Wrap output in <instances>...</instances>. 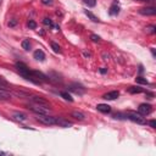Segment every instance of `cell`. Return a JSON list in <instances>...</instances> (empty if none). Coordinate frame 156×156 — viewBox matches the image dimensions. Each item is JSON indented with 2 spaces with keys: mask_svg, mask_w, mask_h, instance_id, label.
<instances>
[{
  "mask_svg": "<svg viewBox=\"0 0 156 156\" xmlns=\"http://www.w3.org/2000/svg\"><path fill=\"white\" fill-rule=\"evenodd\" d=\"M27 108H29L30 111H33V112L37 113V115L49 113V111H50V107H46V106H43V105H39V104H34V102L29 104V105L27 106Z\"/></svg>",
  "mask_w": 156,
  "mask_h": 156,
  "instance_id": "1",
  "label": "cell"
},
{
  "mask_svg": "<svg viewBox=\"0 0 156 156\" xmlns=\"http://www.w3.org/2000/svg\"><path fill=\"white\" fill-rule=\"evenodd\" d=\"M37 119L45 124V126H54L56 124V117L54 116H49V113H44V115H37Z\"/></svg>",
  "mask_w": 156,
  "mask_h": 156,
  "instance_id": "2",
  "label": "cell"
},
{
  "mask_svg": "<svg viewBox=\"0 0 156 156\" xmlns=\"http://www.w3.org/2000/svg\"><path fill=\"white\" fill-rule=\"evenodd\" d=\"M126 116H127L128 119H130V121H133V122H136V123H139V124H146V119H145V117H144L143 115H140L139 112L136 113V112L129 111V112L126 113Z\"/></svg>",
  "mask_w": 156,
  "mask_h": 156,
  "instance_id": "3",
  "label": "cell"
},
{
  "mask_svg": "<svg viewBox=\"0 0 156 156\" xmlns=\"http://www.w3.org/2000/svg\"><path fill=\"white\" fill-rule=\"evenodd\" d=\"M68 90L72 91V93H76L78 95H82L85 93V88L82 85V84H78V83H72L68 85Z\"/></svg>",
  "mask_w": 156,
  "mask_h": 156,
  "instance_id": "4",
  "label": "cell"
},
{
  "mask_svg": "<svg viewBox=\"0 0 156 156\" xmlns=\"http://www.w3.org/2000/svg\"><path fill=\"white\" fill-rule=\"evenodd\" d=\"M28 99L34 102V104H39V105H43V106H46V107H50V104L48 100H45L44 98L41 96H37V95H33V96H28Z\"/></svg>",
  "mask_w": 156,
  "mask_h": 156,
  "instance_id": "5",
  "label": "cell"
},
{
  "mask_svg": "<svg viewBox=\"0 0 156 156\" xmlns=\"http://www.w3.org/2000/svg\"><path fill=\"white\" fill-rule=\"evenodd\" d=\"M138 111H139L140 115L146 116V115L151 113V111H152V106H151L150 104H140L139 107H138Z\"/></svg>",
  "mask_w": 156,
  "mask_h": 156,
  "instance_id": "6",
  "label": "cell"
},
{
  "mask_svg": "<svg viewBox=\"0 0 156 156\" xmlns=\"http://www.w3.org/2000/svg\"><path fill=\"white\" fill-rule=\"evenodd\" d=\"M139 13L144 15V16H154V15H156V7H154V6L141 7V9H139Z\"/></svg>",
  "mask_w": 156,
  "mask_h": 156,
  "instance_id": "7",
  "label": "cell"
},
{
  "mask_svg": "<svg viewBox=\"0 0 156 156\" xmlns=\"http://www.w3.org/2000/svg\"><path fill=\"white\" fill-rule=\"evenodd\" d=\"M118 96H119V91H118V90H112V91L106 93L102 98H104L105 100H115V99H117Z\"/></svg>",
  "mask_w": 156,
  "mask_h": 156,
  "instance_id": "8",
  "label": "cell"
},
{
  "mask_svg": "<svg viewBox=\"0 0 156 156\" xmlns=\"http://www.w3.org/2000/svg\"><path fill=\"white\" fill-rule=\"evenodd\" d=\"M56 124H57V126H60V127H65V128H67V127H71V126H72V123H71L69 121L65 119L63 117H56Z\"/></svg>",
  "mask_w": 156,
  "mask_h": 156,
  "instance_id": "9",
  "label": "cell"
},
{
  "mask_svg": "<svg viewBox=\"0 0 156 156\" xmlns=\"http://www.w3.org/2000/svg\"><path fill=\"white\" fill-rule=\"evenodd\" d=\"M118 12H119V6H118V0H116L112 5H111V7H110V11H108V13L111 15V16H115V15H118Z\"/></svg>",
  "mask_w": 156,
  "mask_h": 156,
  "instance_id": "10",
  "label": "cell"
},
{
  "mask_svg": "<svg viewBox=\"0 0 156 156\" xmlns=\"http://www.w3.org/2000/svg\"><path fill=\"white\" fill-rule=\"evenodd\" d=\"M12 98V94L9 90H4L0 89V101H5V100H10Z\"/></svg>",
  "mask_w": 156,
  "mask_h": 156,
  "instance_id": "11",
  "label": "cell"
},
{
  "mask_svg": "<svg viewBox=\"0 0 156 156\" xmlns=\"http://www.w3.org/2000/svg\"><path fill=\"white\" fill-rule=\"evenodd\" d=\"M33 56H34V58H35L37 61H44V60H45V54H44V51L40 50V49L35 50L34 54H33Z\"/></svg>",
  "mask_w": 156,
  "mask_h": 156,
  "instance_id": "12",
  "label": "cell"
},
{
  "mask_svg": "<svg viewBox=\"0 0 156 156\" xmlns=\"http://www.w3.org/2000/svg\"><path fill=\"white\" fill-rule=\"evenodd\" d=\"M96 108H98V111L104 112V113H108V112L111 111V107H110L108 105H106V104H99V105L96 106Z\"/></svg>",
  "mask_w": 156,
  "mask_h": 156,
  "instance_id": "13",
  "label": "cell"
},
{
  "mask_svg": "<svg viewBox=\"0 0 156 156\" xmlns=\"http://www.w3.org/2000/svg\"><path fill=\"white\" fill-rule=\"evenodd\" d=\"M12 117H13V119L20 121V122H23V121L27 119V116H26L24 113H22V112H13Z\"/></svg>",
  "mask_w": 156,
  "mask_h": 156,
  "instance_id": "14",
  "label": "cell"
},
{
  "mask_svg": "<svg viewBox=\"0 0 156 156\" xmlns=\"http://www.w3.org/2000/svg\"><path fill=\"white\" fill-rule=\"evenodd\" d=\"M71 116L74 117L76 119H79V121L85 119V115H84L83 112H80V111H72V112H71Z\"/></svg>",
  "mask_w": 156,
  "mask_h": 156,
  "instance_id": "15",
  "label": "cell"
},
{
  "mask_svg": "<svg viewBox=\"0 0 156 156\" xmlns=\"http://www.w3.org/2000/svg\"><path fill=\"white\" fill-rule=\"evenodd\" d=\"M48 79L49 80H52V82H61L62 80L61 77L58 74H56V73H49L48 74Z\"/></svg>",
  "mask_w": 156,
  "mask_h": 156,
  "instance_id": "16",
  "label": "cell"
},
{
  "mask_svg": "<svg viewBox=\"0 0 156 156\" xmlns=\"http://www.w3.org/2000/svg\"><path fill=\"white\" fill-rule=\"evenodd\" d=\"M0 89H4V90H9L10 89V85L7 83V80L2 77H0Z\"/></svg>",
  "mask_w": 156,
  "mask_h": 156,
  "instance_id": "17",
  "label": "cell"
},
{
  "mask_svg": "<svg viewBox=\"0 0 156 156\" xmlns=\"http://www.w3.org/2000/svg\"><path fill=\"white\" fill-rule=\"evenodd\" d=\"M84 13H85V15H87V16H88V17H89V18H90L93 22H100V20H99V18H98V17H96L94 13H91L90 11L85 10V11H84Z\"/></svg>",
  "mask_w": 156,
  "mask_h": 156,
  "instance_id": "18",
  "label": "cell"
},
{
  "mask_svg": "<svg viewBox=\"0 0 156 156\" xmlns=\"http://www.w3.org/2000/svg\"><path fill=\"white\" fill-rule=\"evenodd\" d=\"M21 45H22V48H23V49H24L26 51L30 50V41H29L28 39H24V40H22Z\"/></svg>",
  "mask_w": 156,
  "mask_h": 156,
  "instance_id": "19",
  "label": "cell"
},
{
  "mask_svg": "<svg viewBox=\"0 0 156 156\" xmlns=\"http://www.w3.org/2000/svg\"><path fill=\"white\" fill-rule=\"evenodd\" d=\"M128 91H129L130 94H138V93H141L143 89H141L140 87H130V88L128 89Z\"/></svg>",
  "mask_w": 156,
  "mask_h": 156,
  "instance_id": "20",
  "label": "cell"
},
{
  "mask_svg": "<svg viewBox=\"0 0 156 156\" xmlns=\"http://www.w3.org/2000/svg\"><path fill=\"white\" fill-rule=\"evenodd\" d=\"M12 94L16 95V96H18V98H28L29 96V94H27L24 91H18V90H13Z\"/></svg>",
  "mask_w": 156,
  "mask_h": 156,
  "instance_id": "21",
  "label": "cell"
},
{
  "mask_svg": "<svg viewBox=\"0 0 156 156\" xmlns=\"http://www.w3.org/2000/svg\"><path fill=\"white\" fill-rule=\"evenodd\" d=\"M60 95H61L65 100H67V101H73V98H72L67 91H61V93H60Z\"/></svg>",
  "mask_w": 156,
  "mask_h": 156,
  "instance_id": "22",
  "label": "cell"
},
{
  "mask_svg": "<svg viewBox=\"0 0 156 156\" xmlns=\"http://www.w3.org/2000/svg\"><path fill=\"white\" fill-rule=\"evenodd\" d=\"M83 2L89 7H94L96 5V0H83Z\"/></svg>",
  "mask_w": 156,
  "mask_h": 156,
  "instance_id": "23",
  "label": "cell"
},
{
  "mask_svg": "<svg viewBox=\"0 0 156 156\" xmlns=\"http://www.w3.org/2000/svg\"><path fill=\"white\" fill-rule=\"evenodd\" d=\"M43 23H44L45 26H49V27H54V23H52V21H51L50 18H48V17H44V18H43Z\"/></svg>",
  "mask_w": 156,
  "mask_h": 156,
  "instance_id": "24",
  "label": "cell"
},
{
  "mask_svg": "<svg viewBox=\"0 0 156 156\" xmlns=\"http://www.w3.org/2000/svg\"><path fill=\"white\" fill-rule=\"evenodd\" d=\"M145 29H146V32L150 33V34H155V33H156V27H155V26H147Z\"/></svg>",
  "mask_w": 156,
  "mask_h": 156,
  "instance_id": "25",
  "label": "cell"
},
{
  "mask_svg": "<svg viewBox=\"0 0 156 156\" xmlns=\"http://www.w3.org/2000/svg\"><path fill=\"white\" fill-rule=\"evenodd\" d=\"M27 26H28L30 29H35V28H37V23H35V21H33V20H29V21L27 22Z\"/></svg>",
  "mask_w": 156,
  "mask_h": 156,
  "instance_id": "26",
  "label": "cell"
},
{
  "mask_svg": "<svg viewBox=\"0 0 156 156\" xmlns=\"http://www.w3.org/2000/svg\"><path fill=\"white\" fill-rule=\"evenodd\" d=\"M51 48H52V50H54L55 52H60V51H61L60 45H57L56 43H51Z\"/></svg>",
  "mask_w": 156,
  "mask_h": 156,
  "instance_id": "27",
  "label": "cell"
},
{
  "mask_svg": "<svg viewBox=\"0 0 156 156\" xmlns=\"http://www.w3.org/2000/svg\"><path fill=\"white\" fill-rule=\"evenodd\" d=\"M135 80H136V83H140V84H149V82L146 79H144L143 77H136Z\"/></svg>",
  "mask_w": 156,
  "mask_h": 156,
  "instance_id": "28",
  "label": "cell"
},
{
  "mask_svg": "<svg viewBox=\"0 0 156 156\" xmlns=\"http://www.w3.org/2000/svg\"><path fill=\"white\" fill-rule=\"evenodd\" d=\"M16 24H17V20H16V18L10 20V22H9V27H15Z\"/></svg>",
  "mask_w": 156,
  "mask_h": 156,
  "instance_id": "29",
  "label": "cell"
},
{
  "mask_svg": "<svg viewBox=\"0 0 156 156\" xmlns=\"http://www.w3.org/2000/svg\"><path fill=\"white\" fill-rule=\"evenodd\" d=\"M90 38H91V40H93V41H100V37H99V35L91 34V35H90Z\"/></svg>",
  "mask_w": 156,
  "mask_h": 156,
  "instance_id": "30",
  "label": "cell"
},
{
  "mask_svg": "<svg viewBox=\"0 0 156 156\" xmlns=\"http://www.w3.org/2000/svg\"><path fill=\"white\" fill-rule=\"evenodd\" d=\"M40 1L43 5H52V2H54V0H40Z\"/></svg>",
  "mask_w": 156,
  "mask_h": 156,
  "instance_id": "31",
  "label": "cell"
},
{
  "mask_svg": "<svg viewBox=\"0 0 156 156\" xmlns=\"http://www.w3.org/2000/svg\"><path fill=\"white\" fill-rule=\"evenodd\" d=\"M149 124H150V127H151V128H156V121H155V119L149 121Z\"/></svg>",
  "mask_w": 156,
  "mask_h": 156,
  "instance_id": "32",
  "label": "cell"
},
{
  "mask_svg": "<svg viewBox=\"0 0 156 156\" xmlns=\"http://www.w3.org/2000/svg\"><path fill=\"white\" fill-rule=\"evenodd\" d=\"M106 72H107V69H106V68H104V67L100 69V73H102V74H104V73H106Z\"/></svg>",
  "mask_w": 156,
  "mask_h": 156,
  "instance_id": "33",
  "label": "cell"
},
{
  "mask_svg": "<svg viewBox=\"0 0 156 156\" xmlns=\"http://www.w3.org/2000/svg\"><path fill=\"white\" fill-rule=\"evenodd\" d=\"M102 57H104V60H108V54H107V55H106V54H104V55H102Z\"/></svg>",
  "mask_w": 156,
  "mask_h": 156,
  "instance_id": "34",
  "label": "cell"
},
{
  "mask_svg": "<svg viewBox=\"0 0 156 156\" xmlns=\"http://www.w3.org/2000/svg\"><path fill=\"white\" fill-rule=\"evenodd\" d=\"M0 155H7V152H4V151L0 150Z\"/></svg>",
  "mask_w": 156,
  "mask_h": 156,
  "instance_id": "35",
  "label": "cell"
},
{
  "mask_svg": "<svg viewBox=\"0 0 156 156\" xmlns=\"http://www.w3.org/2000/svg\"><path fill=\"white\" fill-rule=\"evenodd\" d=\"M135 1H155V0H135Z\"/></svg>",
  "mask_w": 156,
  "mask_h": 156,
  "instance_id": "36",
  "label": "cell"
}]
</instances>
